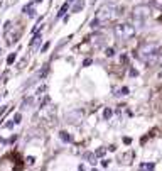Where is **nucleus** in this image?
Returning <instances> with one entry per match:
<instances>
[{"instance_id": "20e7f679", "label": "nucleus", "mask_w": 162, "mask_h": 171, "mask_svg": "<svg viewBox=\"0 0 162 171\" xmlns=\"http://www.w3.org/2000/svg\"><path fill=\"white\" fill-rule=\"evenodd\" d=\"M83 117H85V112H83L81 108H76V110L68 112L64 119H66V122H68V124H73V125L76 124V125H78V124H81Z\"/></svg>"}, {"instance_id": "a878e982", "label": "nucleus", "mask_w": 162, "mask_h": 171, "mask_svg": "<svg viewBox=\"0 0 162 171\" xmlns=\"http://www.w3.org/2000/svg\"><path fill=\"white\" fill-rule=\"evenodd\" d=\"M89 64H91V59H89V58H88V59H85V63H83V66H89Z\"/></svg>"}, {"instance_id": "0eeeda50", "label": "nucleus", "mask_w": 162, "mask_h": 171, "mask_svg": "<svg viewBox=\"0 0 162 171\" xmlns=\"http://www.w3.org/2000/svg\"><path fill=\"white\" fill-rule=\"evenodd\" d=\"M85 0H78V2L76 3H74V5H73V9H71V12H74V14H76V12H81V10H83V7H85Z\"/></svg>"}, {"instance_id": "7c9ffc66", "label": "nucleus", "mask_w": 162, "mask_h": 171, "mask_svg": "<svg viewBox=\"0 0 162 171\" xmlns=\"http://www.w3.org/2000/svg\"><path fill=\"white\" fill-rule=\"evenodd\" d=\"M91 171H98V169H96V168H93V169H91Z\"/></svg>"}, {"instance_id": "a211bd4d", "label": "nucleus", "mask_w": 162, "mask_h": 171, "mask_svg": "<svg viewBox=\"0 0 162 171\" xmlns=\"http://www.w3.org/2000/svg\"><path fill=\"white\" fill-rule=\"evenodd\" d=\"M120 63L122 64H127L128 63V56H127V54H122V56H120Z\"/></svg>"}, {"instance_id": "393cba45", "label": "nucleus", "mask_w": 162, "mask_h": 171, "mask_svg": "<svg viewBox=\"0 0 162 171\" xmlns=\"http://www.w3.org/2000/svg\"><path fill=\"white\" fill-rule=\"evenodd\" d=\"M137 75H139V71L135 68H130V76H137Z\"/></svg>"}, {"instance_id": "6ab92c4d", "label": "nucleus", "mask_w": 162, "mask_h": 171, "mask_svg": "<svg viewBox=\"0 0 162 171\" xmlns=\"http://www.w3.org/2000/svg\"><path fill=\"white\" fill-rule=\"evenodd\" d=\"M100 22H102V20H100V19H95V20H93V22L89 24V25H91L93 29H96V27H98V25H100Z\"/></svg>"}, {"instance_id": "9d476101", "label": "nucleus", "mask_w": 162, "mask_h": 171, "mask_svg": "<svg viewBox=\"0 0 162 171\" xmlns=\"http://www.w3.org/2000/svg\"><path fill=\"white\" fill-rule=\"evenodd\" d=\"M85 159L89 163V164H96V154H91V152H85Z\"/></svg>"}, {"instance_id": "c85d7f7f", "label": "nucleus", "mask_w": 162, "mask_h": 171, "mask_svg": "<svg viewBox=\"0 0 162 171\" xmlns=\"http://www.w3.org/2000/svg\"><path fill=\"white\" fill-rule=\"evenodd\" d=\"M123 142H125V144H130L132 139H130V137H123Z\"/></svg>"}, {"instance_id": "1a4fd4ad", "label": "nucleus", "mask_w": 162, "mask_h": 171, "mask_svg": "<svg viewBox=\"0 0 162 171\" xmlns=\"http://www.w3.org/2000/svg\"><path fill=\"white\" fill-rule=\"evenodd\" d=\"M59 139L63 141V142H71V141H73V137H71L66 130H61V132H59Z\"/></svg>"}, {"instance_id": "5701e85b", "label": "nucleus", "mask_w": 162, "mask_h": 171, "mask_svg": "<svg viewBox=\"0 0 162 171\" xmlns=\"http://www.w3.org/2000/svg\"><path fill=\"white\" fill-rule=\"evenodd\" d=\"M49 46H51V42H49V41H48V42H46V44H44V46H42V49H41V53H46V51H48V48H49Z\"/></svg>"}, {"instance_id": "f03ea898", "label": "nucleus", "mask_w": 162, "mask_h": 171, "mask_svg": "<svg viewBox=\"0 0 162 171\" xmlns=\"http://www.w3.org/2000/svg\"><path fill=\"white\" fill-rule=\"evenodd\" d=\"M115 36L122 39H128V37H134L135 36V25L132 24H118L115 27Z\"/></svg>"}, {"instance_id": "4be33fe9", "label": "nucleus", "mask_w": 162, "mask_h": 171, "mask_svg": "<svg viewBox=\"0 0 162 171\" xmlns=\"http://www.w3.org/2000/svg\"><path fill=\"white\" fill-rule=\"evenodd\" d=\"M105 54H106V56H113V54H115V49H111V48H108V49L105 51Z\"/></svg>"}, {"instance_id": "7ed1b4c3", "label": "nucleus", "mask_w": 162, "mask_h": 171, "mask_svg": "<svg viewBox=\"0 0 162 171\" xmlns=\"http://www.w3.org/2000/svg\"><path fill=\"white\" fill-rule=\"evenodd\" d=\"M115 9H117V7H115L113 3H105V5L100 9L98 17H96V19H100V20H110V19H113V17H115Z\"/></svg>"}, {"instance_id": "6e6552de", "label": "nucleus", "mask_w": 162, "mask_h": 171, "mask_svg": "<svg viewBox=\"0 0 162 171\" xmlns=\"http://www.w3.org/2000/svg\"><path fill=\"white\" fill-rule=\"evenodd\" d=\"M32 105H34V98H26V100L22 102V105H20V108H22V110H29V108L32 107Z\"/></svg>"}, {"instance_id": "9b49d317", "label": "nucleus", "mask_w": 162, "mask_h": 171, "mask_svg": "<svg viewBox=\"0 0 162 171\" xmlns=\"http://www.w3.org/2000/svg\"><path fill=\"white\" fill-rule=\"evenodd\" d=\"M111 115H113V110L106 107L105 110H103V119H105V121H110V119H111Z\"/></svg>"}, {"instance_id": "4468645a", "label": "nucleus", "mask_w": 162, "mask_h": 171, "mask_svg": "<svg viewBox=\"0 0 162 171\" xmlns=\"http://www.w3.org/2000/svg\"><path fill=\"white\" fill-rule=\"evenodd\" d=\"M48 73H49V68H48V64H46V66L42 68V71H41V73H39V76H41V78H44V76L48 75Z\"/></svg>"}, {"instance_id": "b1692460", "label": "nucleus", "mask_w": 162, "mask_h": 171, "mask_svg": "<svg viewBox=\"0 0 162 171\" xmlns=\"http://www.w3.org/2000/svg\"><path fill=\"white\" fill-rule=\"evenodd\" d=\"M46 90H48V86L42 85V86H39V88H37V93H42V92H46Z\"/></svg>"}, {"instance_id": "f257e3e1", "label": "nucleus", "mask_w": 162, "mask_h": 171, "mask_svg": "<svg viewBox=\"0 0 162 171\" xmlns=\"http://www.w3.org/2000/svg\"><path fill=\"white\" fill-rule=\"evenodd\" d=\"M150 15V7L149 5H135L132 10V17L137 24H143V20Z\"/></svg>"}, {"instance_id": "ddd939ff", "label": "nucleus", "mask_w": 162, "mask_h": 171, "mask_svg": "<svg viewBox=\"0 0 162 171\" xmlns=\"http://www.w3.org/2000/svg\"><path fill=\"white\" fill-rule=\"evenodd\" d=\"M128 93H130V90H128V86H123V88H122L120 90V92H117V93H115V95H128Z\"/></svg>"}, {"instance_id": "bb28decb", "label": "nucleus", "mask_w": 162, "mask_h": 171, "mask_svg": "<svg viewBox=\"0 0 162 171\" xmlns=\"http://www.w3.org/2000/svg\"><path fill=\"white\" fill-rule=\"evenodd\" d=\"M31 10H32V5H26V7H24V12H31Z\"/></svg>"}, {"instance_id": "2eb2a0df", "label": "nucleus", "mask_w": 162, "mask_h": 171, "mask_svg": "<svg viewBox=\"0 0 162 171\" xmlns=\"http://www.w3.org/2000/svg\"><path fill=\"white\" fill-rule=\"evenodd\" d=\"M20 121H22V114H15V115H14V124H20Z\"/></svg>"}, {"instance_id": "cd10ccee", "label": "nucleus", "mask_w": 162, "mask_h": 171, "mask_svg": "<svg viewBox=\"0 0 162 171\" xmlns=\"http://www.w3.org/2000/svg\"><path fill=\"white\" fill-rule=\"evenodd\" d=\"M5 127H7V129H12V127H14V121H12V122H7Z\"/></svg>"}, {"instance_id": "f8f14e48", "label": "nucleus", "mask_w": 162, "mask_h": 171, "mask_svg": "<svg viewBox=\"0 0 162 171\" xmlns=\"http://www.w3.org/2000/svg\"><path fill=\"white\" fill-rule=\"evenodd\" d=\"M95 46H103L105 44V37H103V36H95Z\"/></svg>"}, {"instance_id": "dca6fc26", "label": "nucleus", "mask_w": 162, "mask_h": 171, "mask_svg": "<svg viewBox=\"0 0 162 171\" xmlns=\"http://www.w3.org/2000/svg\"><path fill=\"white\" fill-rule=\"evenodd\" d=\"M14 61H15V53H12L9 58H7V64H12Z\"/></svg>"}, {"instance_id": "473e14b6", "label": "nucleus", "mask_w": 162, "mask_h": 171, "mask_svg": "<svg viewBox=\"0 0 162 171\" xmlns=\"http://www.w3.org/2000/svg\"><path fill=\"white\" fill-rule=\"evenodd\" d=\"M68 2H73V0H68Z\"/></svg>"}, {"instance_id": "423d86ee", "label": "nucleus", "mask_w": 162, "mask_h": 171, "mask_svg": "<svg viewBox=\"0 0 162 171\" xmlns=\"http://www.w3.org/2000/svg\"><path fill=\"white\" fill-rule=\"evenodd\" d=\"M140 171H154L156 169V164L154 163H142V164L139 166Z\"/></svg>"}, {"instance_id": "aec40b11", "label": "nucleus", "mask_w": 162, "mask_h": 171, "mask_svg": "<svg viewBox=\"0 0 162 171\" xmlns=\"http://www.w3.org/2000/svg\"><path fill=\"white\" fill-rule=\"evenodd\" d=\"M26 63H27V58H24L22 61H19V64H17V66H19V70H22V68L26 66Z\"/></svg>"}, {"instance_id": "412c9836", "label": "nucleus", "mask_w": 162, "mask_h": 171, "mask_svg": "<svg viewBox=\"0 0 162 171\" xmlns=\"http://www.w3.org/2000/svg\"><path fill=\"white\" fill-rule=\"evenodd\" d=\"M105 152H106V149H103V147H100V149H98V151H96V156H98V158H100V156H105Z\"/></svg>"}, {"instance_id": "72a5a7b5", "label": "nucleus", "mask_w": 162, "mask_h": 171, "mask_svg": "<svg viewBox=\"0 0 162 171\" xmlns=\"http://www.w3.org/2000/svg\"><path fill=\"white\" fill-rule=\"evenodd\" d=\"M0 142H2V139H0Z\"/></svg>"}, {"instance_id": "2f4dec72", "label": "nucleus", "mask_w": 162, "mask_h": 171, "mask_svg": "<svg viewBox=\"0 0 162 171\" xmlns=\"http://www.w3.org/2000/svg\"><path fill=\"white\" fill-rule=\"evenodd\" d=\"M35 2H42V0H35Z\"/></svg>"}, {"instance_id": "f3484780", "label": "nucleus", "mask_w": 162, "mask_h": 171, "mask_svg": "<svg viewBox=\"0 0 162 171\" xmlns=\"http://www.w3.org/2000/svg\"><path fill=\"white\" fill-rule=\"evenodd\" d=\"M66 10H68V3H64V5H63V7H61V9H59V14H57V17H61V15H63L64 12H66Z\"/></svg>"}, {"instance_id": "39448f33", "label": "nucleus", "mask_w": 162, "mask_h": 171, "mask_svg": "<svg viewBox=\"0 0 162 171\" xmlns=\"http://www.w3.org/2000/svg\"><path fill=\"white\" fill-rule=\"evenodd\" d=\"M134 156H135L134 151H127L125 154L120 156V163H122V164H130L132 159H134Z\"/></svg>"}, {"instance_id": "c756f323", "label": "nucleus", "mask_w": 162, "mask_h": 171, "mask_svg": "<svg viewBox=\"0 0 162 171\" xmlns=\"http://www.w3.org/2000/svg\"><path fill=\"white\" fill-rule=\"evenodd\" d=\"M7 110V107H0V115H2L3 114V112H5Z\"/></svg>"}]
</instances>
